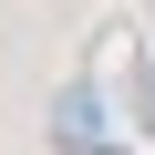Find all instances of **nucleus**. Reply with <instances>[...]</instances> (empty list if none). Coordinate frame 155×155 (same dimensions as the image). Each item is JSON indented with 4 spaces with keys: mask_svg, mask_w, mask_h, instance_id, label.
<instances>
[{
    "mask_svg": "<svg viewBox=\"0 0 155 155\" xmlns=\"http://www.w3.org/2000/svg\"><path fill=\"white\" fill-rule=\"evenodd\" d=\"M52 145H62V155H93V145H104V93H93V83H62V104H52Z\"/></svg>",
    "mask_w": 155,
    "mask_h": 155,
    "instance_id": "obj_1",
    "label": "nucleus"
}]
</instances>
